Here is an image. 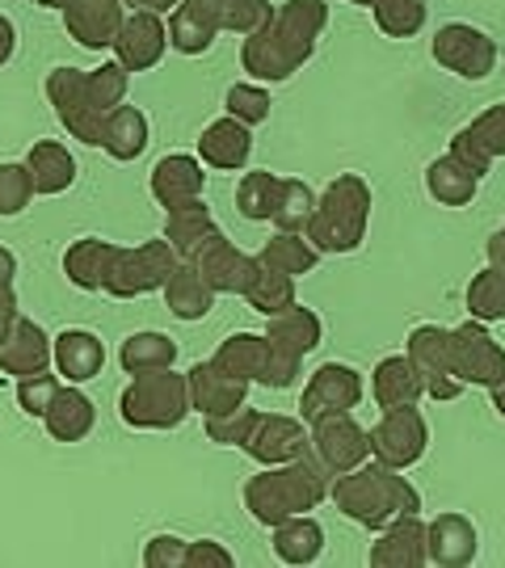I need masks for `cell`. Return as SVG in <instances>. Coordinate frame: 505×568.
<instances>
[{"instance_id": "34", "label": "cell", "mask_w": 505, "mask_h": 568, "mask_svg": "<svg viewBox=\"0 0 505 568\" xmlns=\"http://www.w3.org/2000/svg\"><path fill=\"white\" fill-rule=\"evenodd\" d=\"M164 215H169V224H164V241L173 244V253H178L182 262H190L202 244L220 236V224H215V215L206 211V203L182 206V211H164Z\"/></svg>"}, {"instance_id": "3", "label": "cell", "mask_w": 505, "mask_h": 568, "mask_svg": "<svg viewBox=\"0 0 505 568\" xmlns=\"http://www.w3.org/2000/svg\"><path fill=\"white\" fill-rule=\"evenodd\" d=\"M366 224H371V185L358 173H342L324 185L303 236L321 253H354L366 241Z\"/></svg>"}, {"instance_id": "22", "label": "cell", "mask_w": 505, "mask_h": 568, "mask_svg": "<svg viewBox=\"0 0 505 568\" xmlns=\"http://www.w3.org/2000/svg\"><path fill=\"white\" fill-rule=\"evenodd\" d=\"M185 384H190V408H199L202 417H220V413H232V408L249 405V384L223 375L215 363L190 366Z\"/></svg>"}, {"instance_id": "35", "label": "cell", "mask_w": 505, "mask_h": 568, "mask_svg": "<svg viewBox=\"0 0 505 568\" xmlns=\"http://www.w3.org/2000/svg\"><path fill=\"white\" fill-rule=\"evenodd\" d=\"M164 291V304L178 321H202L211 304H215V291L202 283L194 262H178V270L169 274V283L161 286Z\"/></svg>"}, {"instance_id": "50", "label": "cell", "mask_w": 505, "mask_h": 568, "mask_svg": "<svg viewBox=\"0 0 505 568\" xmlns=\"http://www.w3.org/2000/svg\"><path fill=\"white\" fill-rule=\"evenodd\" d=\"M300 366H303L300 358H286V354H279V349H270V345H265L262 366H257V379H253V384L274 387V392H279V387H291L295 379H300Z\"/></svg>"}, {"instance_id": "26", "label": "cell", "mask_w": 505, "mask_h": 568, "mask_svg": "<svg viewBox=\"0 0 505 568\" xmlns=\"http://www.w3.org/2000/svg\"><path fill=\"white\" fill-rule=\"evenodd\" d=\"M371 565L375 568H422L425 565V527L417 523V514L392 518L384 535L371 548Z\"/></svg>"}, {"instance_id": "58", "label": "cell", "mask_w": 505, "mask_h": 568, "mask_svg": "<svg viewBox=\"0 0 505 568\" xmlns=\"http://www.w3.org/2000/svg\"><path fill=\"white\" fill-rule=\"evenodd\" d=\"M485 253H488V265L505 274V227L497 232V236H488V248H485Z\"/></svg>"}, {"instance_id": "47", "label": "cell", "mask_w": 505, "mask_h": 568, "mask_svg": "<svg viewBox=\"0 0 505 568\" xmlns=\"http://www.w3.org/2000/svg\"><path fill=\"white\" fill-rule=\"evenodd\" d=\"M270 18H274L270 0H223L220 30H228V34H253V30L270 26Z\"/></svg>"}, {"instance_id": "48", "label": "cell", "mask_w": 505, "mask_h": 568, "mask_svg": "<svg viewBox=\"0 0 505 568\" xmlns=\"http://www.w3.org/2000/svg\"><path fill=\"white\" fill-rule=\"evenodd\" d=\"M223 105H228V114L236 122H244V126H257V122L270 119V93H265L262 84H232L228 89V98H223Z\"/></svg>"}, {"instance_id": "29", "label": "cell", "mask_w": 505, "mask_h": 568, "mask_svg": "<svg viewBox=\"0 0 505 568\" xmlns=\"http://www.w3.org/2000/svg\"><path fill=\"white\" fill-rule=\"evenodd\" d=\"M199 156L211 169H244L249 156H253V135H249L244 122L223 114V119H215L199 135Z\"/></svg>"}, {"instance_id": "18", "label": "cell", "mask_w": 505, "mask_h": 568, "mask_svg": "<svg viewBox=\"0 0 505 568\" xmlns=\"http://www.w3.org/2000/svg\"><path fill=\"white\" fill-rule=\"evenodd\" d=\"M63 26L84 51H105L114 47V34L122 26V0H68Z\"/></svg>"}, {"instance_id": "24", "label": "cell", "mask_w": 505, "mask_h": 568, "mask_svg": "<svg viewBox=\"0 0 505 568\" xmlns=\"http://www.w3.org/2000/svg\"><path fill=\"white\" fill-rule=\"evenodd\" d=\"M51 363H55V371L68 384H89L105 366V345L89 328H63L55 345H51Z\"/></svg>"}, {"instance_id": "28", "label": "cell", "mask_w": 505, "mask_h": 568, "mask_svg": "<svg viewBox=\"0 0 505 568\" xmlns=\"http://www.w3.org/2000/svg\"><path fill=\"white\" fill-rule=\"evenodd\" d=\"M98 422V413H93V400L84 396L81 387H55V396H51V405L42 413V426L47 434L55 438V443H81L89 438V429Z\"/></svg>"}, {"instance_id": "36", "label": "cell", "mask_w": 505, "mask_h": 568, "mask_svg": "<svg viewBox=\"0 0 505 568\" xmlns=\"http://www.w3.org/2000/svg\"><path fill=\"white\" fill-rule=\"evenodd\" d=\"M148 140H152V135H148V114H143V110H135V105H119V110H110L101 148H105L114 161H140Z\"/></svg>"}, {"instance_id": "51", "label": "cell", "mask_w": 505, "mask_h": 568, "mask_svg": "<svg viewBox=\"0 0 505 568\" xmlns=\"http://www.w3.org/2000/svg\"><path fill=\"white\" fill-rule=\"evenodd\" d=\"M55 387L60 379L51 375V371H39V375H21L18 384V405L30 413V417H42L47 405H51V396H55Z\"/></svg>"}, {"instance_id": "11", "label": "cell", "mask_w": 505, "mask_h": 568, "mask_svg": "<svg viewBox=\"0 0 505 568\" xmlns=\"http://www.w3.org/2000/svg\"><path fill=\"white\" fill-rule=\"evenodd\" d=\"M408 363L413 371L422 375V387L434 396V400H455L464 384L455 379V371H451V328H438V325H417L408 333Z\"/></svg>"}, {"instance_id": "43", "label": "cell", "mask_w": 505, "mask_h": 568, "mask_svg": "<svg viewBox=\"0 0 505 568\" xmlns=\"http://www.w3.org/2000/svg\"><path fill=\"white\" fill-rule=\"evenodd\" d=\"M467 312H472V321H505V274L502 270H481L472 283H467Z\"/></svg>"}, {"instance_id": "52", "label": "cell", "mask_w": 505, "mask_h": 568, "mask_svg": "<svg viewBox=\"0 0 505 568\" xmlns=\"http://www.w3.org/2000/svg\"><path fill=\"white\" fill-rule=\"evenodd\" d=\"M143 565L148 568H185V539H178V535H156V539H148Z\"/></svg>"}, {"instance_id": "1", "label": "cell", "mask_w": 505, "mask_h": 568, "mask_svg": "<svg viewBox=\"0 0 505 568\" xmlns=\"http://www.w3.org/2000/svg\"><path fill=\"white\" fill-rule=\"evenodd\" d=\"M324 497H329V471L312 455V447L291 464L265 467L244 480V506L262 527H279L295 514H312Z\"/></svg>"}, {"instance_id": "6", "label": "cell", "mask_w": 505, "mask_h": 568, "mask_svg": "<svg viewBox=\"0 0 505 568\" xmlns=\"http://www.w3.org/2000/svg\"><path fill=\"white\" fill-rule=\"evenodd\" d=\"M430 51H434L438 68L464 77V81H485V77H493V68H497V42L488 39L485 30L467 26V21H446V26H438Z\"/></svg>"}, {"instance_id": "60", "label": "cell", "mask_w": 505, "mask_h": 568, "mask_svg": "<svg viewBox=\"0 0 505 568\" xmlns=\"http://www.w3.org/2000/svg\"><path fill=\"white\" fill-rule=\"evenodd\" d=\"M39 4H42V9H60V13H63V4H68V0H39Z\"/></svg>"}, {"instance_id": "8", "label": "cell", "mask_w": 505, "mask_h": 568, "mask_svg": "<svg viewBox=\"0 0 505 568\" xmlns=\"http://www.w3.org/2000/svg\"><path fill=\"white\" fill-rule=\"evenodd\" d=\"M451 371L464 387H493L505 375V349L485 321L451 328Z\"/></svg>"}, {"instance_id": "37", "label": "cell", "mask_w": 505, "mask_h": 568, "mask_svg": "<svg viewBox=\"0 0 505 568\" xmlns=\"http://www.w3.org/2000/svg\"><path fill=\"white\" fill-rule=\"evenodd\" d=\"M119 363L127 375H152V371H169L178 363V342L164 333H135L127 337L119 349Z\"/></svg>"}, {"instance_id": "33", "label": "cell", "mask_w": 505, "mask_h": 568, "mask_svg": "<svg viewBox=\"0 0 505 568\" xmlns=\"http://www.w3.org/2000/svg\"><path fill=\"white\" fill-rule=\"evenodd\" d=\"M476 185H481V178H476L464 161H455L451 152L425 164V190H430V199H434V203L467 206L472 199H476Z\"/></svg>"}, {"instance_id": "40", "label": "cell", "mask_w": 505, "mask_h": 568, "mask_svg": "<svg viewBox=\"0 0 505 568\" xmlns=\"http://www.w3.org/2000/svg\"><path fill=\"white\" fill-rule=\"evenodd\" d=\"M244 300H249L253 312H262V316L286 312V307L295 304V278L283 274V270H270V265L257 262V274H253V283L244 291Z\"/></svg>"}, {"instance_id": "13", "label": "cell", "mask_w": 505, "mask_h": 568, "mask_svg": "<svg viewBox=\"0 0 505 568\" xmlns=\"http://www.w3.org/2000/svg\"><path fill=\"white\" fill-rule=\"evenodd\" d=\"M190 262H194L199 278L211 286L215 295H244L249 283H253V274H257V257L241 253V248L228 241L223 232L215 236V241L202 244Z\"/></svg>"}, {"instance_id": "32", "label": "cell", "mask_w": 505, "mask_h": 568, "mask_svg": "<svg viewBox=\"0 0 505 568\" xmlns=\"http://www.w3.org/2000/svg\"><path fill=\"white\" fill-rule=\"evenodd\" d=\"M26 173L34 194H63L68 185L77 182V161L68 156V148L55 140H42L26 152Z\"/></svg>"}, {"instance_id": "46", "label": "cell", "mask_w": 505, "mask_h": 568, "mask_svg": "<svg viewBox=\"0 0 505 568\" xmlns=\"http://www.w3.org/2000/svg\"><path fill=\"white\" fill-rule=\"evenodd\" d=\"M257 408H232V413H220V417H206V438L215 443V447H244V438H249V429L257 426Z\"/></svg>"}, {"instance_id": "57", "label": "cell", "mask_w": 505, "mask_h": 568, "mask_svg": "<svg viewBox=\"0 0 505 568\" xmlns=\"http://www.w3.org/2000/svg\"><path fill=\"white\" fill-rule=\"evenodd\" d=\"M13 278H18V257L0 244V291H13Z\"/></svg>"}, {"instance_id": "56", "label": "cell", "mask_w": 505, "mask_h": 568, "mask_svg": "<svg viewBox=\"0 0 505 568\" xmlns=\"http://www.w3.org/2000/svg\"><path fill=\"white\" fill-rule=\"evenodd\" d=\"M122 4H127L131 13H156V18L169 13V9H178V0H122Z\"/></svg>"}, {"instance_id": "49", "label": "cell", "mask_w": 505, "mask_h": 568, "mask_svg": "<svg viewBox=\"0 0 505 568\" xmlns=\"http://www.w3.org/2000/svg\"><path fill=\"white\" fill-rule=\"evenodd\" d=\"M30 199H34V185H30L26 164H13V161L0 164V215L13 220V215H21L30 206Z\"/></svg>"}, {"instance_id": "30", "label": "cell", "mask_w": 505, "mask_h": 568, "mask_svg": "<svg viewBox=\"0 0 505 568\" xmlns=\"http://www.w3.org/2000/svg\"><path fill=\"white\" fill-rule=\"evenodd\" d=\"M114 257H119V244L101 241V236H84V241L68 244V253H63V274H68V283L81 286V291H105V278H110Z\"/></svg>"}, {"instance_id": "54", "label": "cell", "mask_w": 505, "mask_h": 568, "mask_svg": "<svg viewBox=\"0 0 505 568\" xmlns=\"http://www.w3.org/2000/svg\"><path fill=\"white\" fill-rule=\"evenodd\" d=\"M18 295L13 291H0V342H4V333L13 328V321H18Z\"/></svg>"}, {"instance_id": "45", "label": "cell", "mask_w": 505, "mask_h": 568, "mask_svg": "<svg viewBox=\"0 0 505 568\" xmlns=\"http://www.w3.org/2000/svg\"><path fill=\"white\" fill-rule=\"evenodd\" d=\"M312 211H316V194L300 182V178H283V190H279V206H274V224L279 232H303L307 220H312Z\"/></svg>"}, {"instance_id": "12", "label": "cell", "mask_w": 505, "mask_h": 568, "mask_svg": "<svg viewBox=\"0 0 505 568\" xmlns=\"http://www.w3.org/2000/svg\"><path fill=\"white\" fill-rule=\"evenodd\" d=\"M363 400V375L345 363H324L312 371V379L303 387L300 400V422H316L324 413H350Z\"/></svg>"}, {"instance_id": "16", "label": "cell", "mask_w": 505, "mask_h": 568, "mask_svg": "<svg viewBox=\"0 0 505 568\" xmlns=\"http://www.w3.org/2000/svg\"><path fill=\"white\" fill-rule=\"evenodd\" d=\"M164 47H169V30H164V21L156 13H131V18H122L119 34H114V55H119V63L127 72L156 68Z\"/></svg>"}, {"instance_id": "31", "label": "cell", "mask_w": 505, "mask_h": 568, "mask_svg": "<svg viewBox=\"0 0 505 568\" xmlns=\"http://www.w3.org/2000/svg\"><path fill=\"white\" fill-rule=\"evenodd\" d=\"M371 396H375V405L384 408H404V405H417L425 396L422 387V375L413 371L408 363V354H387L384 363L375 366V375H371Z\"/></svg>"}, {"instance_id": "15", "label": "cell", "mask_w": 505, "mask_h": 568, "mask_svg": "<svg viewBox=\"0 0 505 568\" xmlns=\"http://www.w3.org/2000/svg\"><path fill=\"white\" fill-rule=\"evenodd\" d=\"M451 156L464 161L476 178H485L488 169H493V161L505 156V102L485 110L481 119L467 122L464 131L451 140Z\"/></svg>"}, {"instance_id": "42", "label": "cell", "mask_w": 505, "mask_h": 568, "mask_svg": "<svg viewBox=\"0 0 505 568\" xmlns=\"http://www.w3.org/2000/svg\"><path fill=\"white\" fill-rule=\"evenodd\" d=\"M279 190H283V178H274V173H244L241 190H236V211H241L244 220H253V224H265L270 215H274V206H279Z\"/></svg>"}, {"instance_id": "17", "label": "cell", "mask_w": 505, "mask_h": 568, "mask_svg": "<svg viewBox=\"0 0 505 568\" xmlns=\"http://www.w3.org/2000/svg\"><path fill=\"white\" fill-rule=\"evenodd\" d=\"M324 26H329V4L324 0H286V4L274 9V18H270V30L291 47V55L300 63L312 60Z\"/></svg>"}, {"instance_id": "61", "label": "cell", "mask_w": 505, "mask_h": 568, "mask_svg": "<svg viewBox=\"0 0 505 568\" xmlns=\"http://www.w3.org/2000/svg\"><path fill=\"white\" fill-rule=\"evenodd\" d=\"M350 4H366V9H371V4H375V0H350Z\"/></svg>"}, {"instance_id": "59", "label": "cell", "mask_w": 505, "mask_h": 568, "mask_svg": "<svg viewBox=\"0 0 505 568\" xmlns=\"http://www.w3.org/2000/svg\"><path fill=\"white\" fill-rule=\"evenodd\" d=\"M488 392H493V408H497V413L505 417V375L493 387H488Z\"/></svg>"}, {"instance_id": "53", "label": "cell", "mask_w": 505, "mask_h": 568, "mask_svg": "<svg viewBox=\"0 0 505 568\" xmlns=\"http://www.w3.org/2000/svg\"><path fill=\"white\" fill-rule=\"evenodd\" d=\"M232 551L220 548L215 539H194L185 544V568H232Z\"/></svg>"}, {"instance_id": "55", "label": "cell", "mask_w": 505, "mask_h": 568, "mask_svg": "<svg viewBox=\"0 0 505 568\" xmlns=\"http://www.w3.org/2000/svg\"><path fill=\"white\" fill-rule=\"evenodd\" d=\"M13 47H18V30H13V21L0 13V68L13 60Z\"/></svg>"}, {"instance_id": "44", "label": "cell", "mask_w": 505, "mask_h": 568, "mask_svg": "<svg viewBox=\"0 0 505 568\" xmlns=\"http://www.w3.org/2000/svg\"><path fill=\"white\" fill-rule=\"evenodd\" d=\"M375 26L387 39H413L425 26V0H375Z\"/></svg>"}, {"instance_id": "39", "label": "cell", "mask_w": 505, "mask_h": 568, "mask_svg": "<svg viewBox=\"0 0 505 568\" xmlns=\"http://www.w3.org/2000/svg\"><path fill=\"white\" fill-rule=\"evenodd\" d=\"M324 548V530L321 523H312L307 514H295L274 527V551L283 565H312Z\"/></svg>"}, {"instance_id": "5", "label": "cell", "mask_w": 505, "mask_h": 568, "mask_svg": "<svg viewBox=\"0 0 505 568\" xmlns=\"http://www.w3.org/2000/svg\"><path fill=\"white\" fill-rule=\"evenodd\" d=\"M178 253L169 241H148L135 244V248H119V257L110 265V278H105V291L119 295V300H135V295H148V291H161L169 283V274L178 270Z\"/></svg>"}, {"instance_id": "38", "label": "cell", "mask_w": 505, "mask_h": 568, "mask_svg": "<svg viewBox=\"0 0 505 568\" xmlns=\"http://www.w3.org/2000/svg\"><path fill=\"white\" fill-rule=\"evenodd\" d=\"M257 262L270 265V270H283L291 278H300V274H312L321 265V248L307 241V236H300V232H279V236L265 241Z\"/></svg>"}, {"instance_id": "23", "label": "cell", "mask_w": 505, "mask_h": 568, "mask_svg": "<svg viewBox=\"0 0 505 568\" xmlns=\"http://www.w3.org/2000/svg\"><path fill=\"white\" fill-rule=\"evenodd\" d=\"M241 63H244V72H249L253 81H265V84L291 81V77H295V72L303 68V63L291 55V47H286V42L279 39L270 26L253 30V34H244Z\"/></svg>"}, {"instance_id": "19", "label": "cell", "mask_w": 505, "mask_h": 568, "mask_svg": "<svg viewBox=\"0 0 505 568\" xmlns=\"http://www.w3.org/2000/svg\"><path fill=\"white\" fill-rule=\"evenodd\" d=\"M223 0H178L173 18H169V47L182 55H202L211 51V42L220 34Z\"/></svg>"}, {"instance_id": "20", "label": "cell", "mask_w": 505, "mask_h": 568, "mask_svg": "<svg viewBox=\"0 0 505 568\" xmlns=\"http://www.w3.org/2000/svg\"><path fill=\"white\" fill-rule=\"evenodd\" d=\"M481 551V535L467 523L464 514H438L430 527H425V565H443L459 568L472 565Z\"/></svg>"}, {"instance_id": "41", "label": "cell", "mask_w": 505, "mask_h": 568, "mask_svg": "<svg viewBox=\"0 0 505 568\" xmlns=\"http://www.w3.org/2000/svg\"><path fill=\"white\" fill-rule=\"evenodd\" d=\"M262 349H265V342L257 333H236V337H228V342L215 349L211 363L220 366L223 375L253 384V379H257V366H262Z\"/></svg>"}, {"instance_id": "25", "label": "cell", "mask_w": 505, "mask_h": 568, "mask_svg": "<svg viewBox=\"0 0 505 568\" xmlns=\"http://www.w3.org/2000/svg\"><path fill=\"white\" fill-rule=\"evenodd\" d=\"M47 366H51V337L34 321L18 316L13 328L4 333V342H0V371L21 379V375H39Z\"/></svg>"}, {"instance_id": "2", "label": "cell", "mask_w": 505, "mask_h": 568, "mask_svg": "<svg viewBox=\"0 0 505 568\" xmlns=\"http://www.w3.org/2000/svg\"><path fill=\"white\" fill-rule=\"evenodd\" d=\"M329 497L350 523H358L366 530H384L392 518L422 514V493L408 485L396 467L384 464H358L354 471H342L329 485Z\"/></svg>"}, {"instance_id": "14", "label": "cell", "mask_w": 505, "mask_h": 568, "mask_svg": "<svg viewBox=\"0 0 505 568\" xmlns=\"http://www.w3.org/2000/svg\"><path fill=\"white\" fill-rule=\"evenodd\" d=\"M303 450H307V429H303L300 417H283V413H262L257 426L244 438V455L257 459L262 467L291 464Z\"/></svg>"}, {"instance_id": "27", "label": "cell", "mask_w": 505, "mask_h": 568, "mask_svg": "<svg viewBox=\"0 0 505 568\" xmlns=\"http://www.w3.org/2000/svg\"><path fill=\"white\" fill-rule=\"evenodd\" d=\"M262 337L270 349H279L286 358H300L303 363V354H312V349L321 345V316H316L312 307L291 304L286 312H274V316H270V328H265Z\"/></svg>"}, {"instance_id": "10", "label": "cell", "mask_w": 505, "mask_h": 568, "mask_svg": "<svg viewBox=\"0 0 505 568\" xmlns=\"http://www.w3.org/2000/svg\"><path fill=\"white\" fill-rule=\"evenodd\" d=\"M307 447L312 455L324 464L329 476H342V471H354L371 455V443H366V429L350 417V413H324L312 422V434H307Z\"/></svg>"}, {"instance_id": "21", "label": "cell", "mask_w": 505, "mask_h": 568, "mask_svg": "<svg viewBox=\"0 0 505 568\" xmlns=\"http://www.w3.org/2000/svg\"><path fill=\"white\" fill-rule=\"evenodd\" d=\"M152 199L164 211H182V206L202 203V161L185 156V152L161 156L156 169H152Z\"/></svg>"}, {"instance_id": "9", "label": "cell", "mask_w": 505, "mask_h": 568, "mask_svg": "<svg viewBox=\"0 0 505 568\" xmlns=\"http://www.w3.org/2000/svg\"><path fill=\"white\" fill-rule=\"evenodd\" d=\"M47 102L55 110V119L68 126V135H77L84 148H101L105 140V119H101L98 110L89 105L84 98V72L81 68H55L51 77H47Z\"/></svg>"}, {"instance_id": "4", "label": "cell", "mask_w": 505, "mask_h": 568, "mask_svg": "<svg viewBox=\"0 0 505 568\" xmlns=\"http://www.w3.org/2000/svg\"><path fill=\"white\" fill-rule=\"evenodd\" d=\"M185 413H190V384L173 366L152 375H131V384L119 396V417L135 429H178Z\"/></svg>"}, {"instance_id": "7", "label": "cell", "mask_w": 505, "mask_h": 568, "mask_svg": "<svg viewBox=\"0 0 505 568\" xmlns=\"http://www.w3.org/2000/svg\"><path fill=\"white\" fill-rule=\"evenodd\" d=\"M366 443H371V455L375 464L384 467H413L430 447V426H425L422 408L417 405H404V408H387L384 422L375 429H366Z\"/></svg>"}]
</instances>
